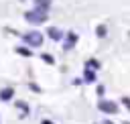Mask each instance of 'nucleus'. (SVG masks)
I'll list each match as a JSON object with an SVG mask.
<instances>
[{
  "instance_id": "ddd939ff",
  "label": "nucleus",
  "mask_w": 130,
  "mask_h": 124,
  "mask_svg": "<svg viewBox=\"0 0 130 124\" xmlns=\"http://www.w3.org/2000/svg\"><path fill=\"white\" fill-rule=\"evenodd\" d=\"M18 53H20V55H30V51H28V49H18Z\"/></svg>"
},
{
  "instance_id": "423d86ee",
  "label": "nucleus",
  "mask_w": 130,
  "mask_h": 124,
  "mask_svg": "<svg viewBox=\"0 0 130 124\" xmlns=\"http://www.w3.org/2000/svg\"><path fill=\"white\" fill-rule=\"evenodd\" d=\"M83 77H85V81H87V83H93V81H95V73H93V71H89V67L85 69V75H83Z\"/></svg>"
},
{
  "instance_id": "dca6fc26",
  "label": "nucleus",
  "mask_w": 130,
  "mask_h": 124,
  "mask_svg": "<svg viewBox=\"0 0 130 124\" xmlns=\"http://www.w3.org/2000/svg\"><path fill=\"white\" fill-rule=\"evenodd\" d=\"M126 124H130V122H126Z\"/></svg>"
},
{
  "instance_id": "6e6552de",
  "label": "nucleus",
  "mask_w": 130,
  "mask_h": 124,
  "mask_svg": "<svg viewBox=\"0 0 130 124\" xmlns=\"http://www.w3.org/2000/svg\"><path fill=\"white\" fill-rule=\"evenodd\" d=\"M95 35H98V37H100V39H102V37H106V35H108V28H106V26H104V24H100V26H98V28H95Z\"/></svg>"
},
{
  "instance_id": "1a4fd4ad",
  "label": "nucleus",
  "mask_w": 130,
  "mask_h": 124,
  "mask_svg": "<svg viewBox=\"0 0 130 124\" xmlns=\"http://www.w3.org/2000/svg\"><path fill=\"white\" fill-rule=\"evenodd\" d=\"M37 8L39 10H47L49 8V0H37Z\"/></svg>"
},
{
  "instance_id": "f8f14e48",
  "label": "nucleus",
  "mask_w": 130,
  "mask_h": 124,
  "mask_svg": "<svg viewBox=\"0 0 130 124\" xmlns=\"http://www.w3.org/2000/svg\"><path fill=\"white\" fill-rule=\"evenodd\" d=\"M122 104H124V106L130 110V98H122Z\"/></svg>"
},
{
  "instance_id": "f03ea898",
  "label": "nucleus",
  "mask_w": 130,
  "mask_h": 124,
  "mask_svg": "<svg viewBox=\"0 0 130 124\" xmlns=\"http://www.w3.org/2000/svg\"><path fill=\"white\" fill-rule=\"evenodd\" d=\"M24 41H26L30 47H41V45H43V35H41V33H28V35L24 37Z\"/></svg>"
},
{
  "instance_id": "7ed1b4c3",
  "label": "nucleus",
  "mask_w": 130,
  "mask_h": 124,
  "mask_svg": "<svg viewBox=\"0 0 130 124\" xmlns=\"http://www.w3.org/2000/svg\"><path fill=\"white\" fill-rule=\"evenodd\" d=\"M26 18H28L30 22H43V20L47 18V14H45V10H39V8H37L35 12H28Z\"/></svg>"
},
{
  "instance_id": "9d476101",
  "label": "nucleus",
  "mask_w": 130,
  "mask_h": 124,
  "mask_svg": "<svg viewBox=\"0 0 130 124\" xmlns=\"http://www.w3.org/2000/svg\"><path fill=\"white\" fill-rule=\"evenodd\" d=\"M87 67H91V69H98V67H100V63H98L95 59H89V61H87Z\"/></svg>"
},
{
  "instance_id": "0eeeda50",
  "label": "nucleus",
  "mask_w": 130,
  "mask_h": 124,
  "mask_svg": "<svg viewBox=\"0 0 130 124\" xmlns=\"http://www.w3.org/2000/svg\"><path fill=\"white\" fill-rule=\"evenodd\" d=\"M10 98H12V89L10 87H6V89L0 91V100H10Z\"/></svg>"
},
{
  "instance_id": "39448f33",
  "label": "nucleus",
  "mask_w": 130,
  "mask_h": 124,
  "mask_svg": "<svg viewBox=\"0 0 130 124\" xmlns=\"http://www.w3.org/2000/svg\"><path fill=\"white\" fill-rule=\"evenodd\" d=\"M75 41H77V35H75V33H69V35H67V43H65V49H71V47L75 45Z\"/></svg>"
},
{
  "instance_id": "20e7f679",
  "label": "nucleus",
  "mask_w": 130,
  "mask_h": 124,
  "mask_svg": "<svg viewBox=\"0 0 130 124\" xmlns=\"http://www.w3.org/2000/svg\"><path fill=\"white\" fill-rule=\"evenodd\" d=\"M49 37H51L53 41H59V39L63 37V33H61L59 28H55V26H53V28H49Z\"/></svg>"
},
{
  "instance_id": "f257e3e1",
  "label": "nucleus",
  "mask_w": 130,
  "mask_h": 124,
  "mask_svg": "<svg viewBox=\"0 0 130 124\" xmlns=\"http://www.w3.org/2000/svg\"><path fill=\"white\" fill-rule=\"evenodd\" d=\"M98 108H100L104 114H118V104H116V102H110V100H100Z\"/></svg>"
},
{
  "instance_id": "4468645a",
  "label": "nucleus",
  "mask_w": 130,
  "mask_h": 124,
  "mask_svg": "<svg viewBox=\"0 0 130 124\" xmlns=\"http://www.w3.org/2000/svg\"><path fill=\"white\" fill-rule=\"evenodd\" d=\"M43 59H45L47 63H53V57H51V55H43Z\"/></svg>"
},
{
  "instance_id": "2eb2a0df",
  "label": "nucleus",
  "mask_w": 130,
  "mask_h": 124,
  "mask_svg": "<svg viewBox=\"0 0 130 124\" xmlns=\"http://www.w3.org/2000/svg\"><path fill=\"white\" fill-rule=\"evenodd\" d=\"M43 124H53V122H49V120H43Z\"/></svg>"
},
{
  "instance_id": "9b49d317",
  "label": "nucleus",
  "mask_w": 130,
  "mask_h": 124,
  "mask_svg": "<svg viewBox=\"0 0 130 124\" xmlns=\"http://www.w3.org/2000/svg\"><path fill=\"white\" fill-rule=\"evenodd\" d=\"M16 106H18V108H20V110H22V112H26V110H28V108H26V104H24V102H16Z\"/></svg>"
}]
</instances>
